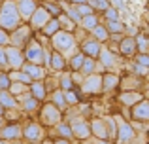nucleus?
I'll use <instances>...</instances> for the list:
<instances>
[{
  "label": "nucleus",
  "instance_id": "nucleus-19",
  "mask_svg": "<svg viewBox=\"0 0 149 144\" xmlns=\"http://www.w3.org/2000/svg\"><path fill=\"white\" fill-rule=\"evenodd\" d=\"M29 93H30L32 99H36L38 103H40V100H44L45 97H47V87L44 85V81H32Z\"/></svg>",
  "mask_w": 149,
  "mask_h": 144
},
{
  "label": "nucleus",
  "instance_id": "nucleus-18",
  "mask_svg": "<svg viewBox=\"0 0 149 144\" xmlns=\"http://www.w3.org/2000/svg\"><path fill=\"white\" fill-rule=\"evenodd\" d=\"M142 99H146V97H143L140 91H125V93H121V95H119V103L125 104L127 108L134 106V104L140 103Z\"/></svg>",
  "mask_w": 149,
  "mask_h": 144
},
{
  "label": "nucleus",
  "instance_id": "nucleus-48",
  "mask_svg": "<svg viewBox=\"0 0 149 144\" xmlns=\"http://www.w3.org/2000/svg\"><path fill=\"white\" fill-rule=\"evenodd\" d=\"M134 72L140 74V76H146V74H147V68H146V67H140V65L134 63Z\"/></svg>",
  "mask_w": 149,
  "mask_h": 144
},
{
  "label": "nucleus",
  "instance_id": "nucleus-54",
  "mask_svg": "<svg viewBox=\"0 0 149 144\" xmlns=\"http://www.w3.org/2000/svg\"><path fill=\"white\" fill-rule=\"evenodd\" d=\"M70 2H74V4H77V6H79V4H85V0H70Z\"/></svg>",
  "mask_w": 149,
  "mask_h": 144
},
{
  "label": "nucleus",
  "instance_id": "nucleus-46",
  "mask_svg": "<svg viewBox=\"0 0 149 144\" xmlns=\"http://www.w3.org/2000/svg\"><path fill=\"white\" fill-rule=\"evenodd\" d=\"M106 19H108V21H117V11L113 10V8H108V10H106Z\"/></svg>",
  "mask_w": 149,
  "mask_h": 144
},
{
  "label": "nucleus",
  "instance_id": "nucleus-12",
  "mask_svg": "<svg viewBox=\"0 0 149 144\" xmlns=\"http://www.w3.org/2000/svg\"><path fill=\"white\" fill-rule=\"evenodd\" d=\"M130 108H132L130 110L132 119H136V122H140V123H146L149 119V103L146 99H142L140 103H136L134 106H130Z\"/></svg>",
  "mask_w": 149,
  "mask_h": 144
},
{
  "label": "nucleus",
  "instance_id": "nucleus-7",
  "mask_svg": "<svg viewBox=\"0 0 149 144\" xmlns=\"http://www.w3.org/2000/svg\"><path fill=\"white\" fill-rule=\"evenodd\" d=\"M23 59H26V63H30V65H38V67H42V63H44V48H42L38 42L30 40L29 44L25 46Z\"/></svg>",
  "mask_w": 149,
  "mask_h": 144
},
{
  "label": "nucleus",
  "instance_id": "nucleus-1",
  "mask_svg": "<svg viewBox=\"0 0 149 144\" xmlns=\"http://www.w3.org/2000/svg\"><path fill=\"white\" fill-rule=\"evenodd\" d=\"M19 17L17 8H15L13 0H4L2 6H0V29L6 32V30H15L19 27Z\"/></svg>",
  "mask_w": 149,
  "mask_h": 144
},
{
  "label": "nucleus",
  "instance_id": "nucleus-2",
  "mask_svg": "<svg viewBox=\"0 0 149 144\" xmlns=\"http://www.w3.org/2000/svg\"><path fill=\"white\" fill-rule=\"evenodd\" d=\"M51 44H53L55 51L61 53L62 57L64 55H74V49H76V38L72 36L66 30H58L51 36Z\"/></svg>",
  "mask_w": 149,
  "mask_h": 144
},
{
  "label": "nucleus",
  "instance_id": "nucleus-37",
  "mask_svg": "<svg viewBox=\"0 0 149 144\" xmlns=\"http://www.w3.org/2000/svg\"><path fill=\"white\" fill-rule=\"evenodd\" d=\"M104 123H106V129H108L109 140H111V138H115V119L108 116V118H104Z\"/></svg>",
  "mask_w": 149,
  "mask_h": 144
},
{
  "label": "nucleus",
  "instance_id": "nucleus-32",
  "mask_svg": "<svg viewBox=\"0 0 149 144\" xmlns=\"http://www.w3.org/2000/svg\"><path fill=\"white\" fill-rule=\"evenodd\" d=\"M79 70L83 72L85 76H89V74H95V70H96V61H95V59H89V57H85V59H83V65H81Z\"/></svg>",
  "mask_w": 149,
  "mask_h": 144
},
{
  "label": "nucleus",
  "instance_id": "nucleus-3",
  "mask_svg": "<svg viewBox=\"0 0 149 144\" xmlns=\"http://www.w3.org/2000/svg\"><path fill=\"white\" fill-rule=\"evenodd\" d=\"M21 138H25L29 144H42L45 140V131L40 123L29 122L21 125Z\"/></svg>",
  "mask_w": 149,
  "mask_h": 144
},
{
  "label": "nucleus",
  "instance_id": "nucleus-21",
  "mask_svg": "<svg viewBox=\"0 0 149 144\" xmlns=\"http://www.w3.org/2000/svg\"><path fill=\"white\" fill-rule=\"evenodd\" d=\"M119 51L123 55H134L136 53V42H134V36H127L119 42Z\"/></svg>",
  "mask_w": 149,
  "mask_h": 144
},
{
  "label": "nucleus",
  "instance_id": "nucleus-17",
  "mask_svg": "<svg viewBox=\"0 0 149 144\" xmlns=\"http://www.w3.org/2000/svg\"><path fill=\"white\" fill-rule=\"evenodd\" d=\"M100 42H96L95 38H91V40H85L83 44H81V53L83 55H89V59H95V57H98L100 53Z\"/></svg>",
  "mask_w": 149,
  "mask_h": 144
},
{
  "label": "nucleus",
  "instance_id": "nucleus-49",
  "mask_svg": "<svg viewBox=\"0 0 149 144\" xmlns=\"http://www.w3.org/2000/svg\"><path fill=\"white\" fill-rule=\"evenodd\" d=\"M10 42V36H8L6 32H4L2 29H0V46H4V44H8Z\"/></svg>",
  "mask_w": 149,
  "mask_h": 144
},
{
  "label": "nucleus",
  "instance_id": "nucleus-14",
  "mask_svg": "<svg viewBox=\"0 0 149 144\" xmlns=\"http://www.w3.org/2000/svg\"><path fill=\"white\" fill-rule=\"evenodd\" d=\"M89 131L91 135L96 138V140H109L108 137V129H106V123L102 118H95L91 123H89Z\"/></svg>",
  "mask_w": 149,
  "mask_h": 144
},
{
  "label": "nucleus",
  "instance_id": "nucleus-45",
  "mask_svg": "<svg viewBox=\"0 0 149 144\" xmlns=\"http://www.w3.org/2000/svg\"><path fill=\"white\" fill-rule=\"evenodd\" d=\"M44 10L47 11L49 15H51V13H53V15H58V13H61V10H58V6H53V4H44Z\"/></svg>",
  "mask_w": 149,
  "mask_h": 144
},
{
  "label": "nucleus",
  "instance_id": "nucleus-13",
  "mask_svg": "<svg viewBox=\"0 0 149 144\" xmlns=\"http://www.w3.org/2000/svg\"><path fill=\"white\" fill-rule=\"evenodd\" d=\"M13 2H15V8H17V13L21 19H30L38 8L36 0H13Z\"/></svg>",
  "mask_w": 149,
  "mask_h": 144
},
{
  "label": "nucleus",
  "instance_id": "nucleus-38",
  "mask_svg": "<svg viewBox=\"0 0 149 144\" xmlns=\"http://www.w3.org/2000/svg\"><path fill=\"white\" fill-rule=\"evenodd\" d=\"M61 91H68V89H72L74 87V78L70 76V74H62V78H61Z\"/></svg>",
  "mask_w": 149,
  "mask_h": 144
},
{
  "label": "nucleus",
  "instance_id": "nucleus-27",
  "mask_svg": "<svg viewBox=\"0 0 149 144\" xmlns=\"http://www.w3.org/2000/svg\"><path fill=\"white\" fill-rule=\"evenodd\" d=\"M61 30V25H58V21H57V17H51L47 23H45L44 27H42V32L45 34V36H53L55 32H58Z\"/></svg>",
  "mask_w": 149,
  "mask_h": 144
},
{
  "label": "nucleus",
  "instance_id": "nucleus-5",
  "mask_svg": "<svg viewBox=\"0 0 149 144\" xmlns=\"http://www.w3.org/2000/svg\"><path fill=\"white\" fill-rule=\"evenodd\" d=\"M70 131H72V137L79 138V140H89V137H91V131H89V122L83 118V116H74L72 119H70L68 123Z\"/></svg>",
  "mask_w": 149,
  "mask_h": 144
},
{
  "label": "nucleus",
  "instance_id": "nucleus-47",
  "mask_svg": "<svg viewBox=\"0 0 149 144\" xmlns=\"http://www.w3.org/2000/svg\"><path fill=\"white\" fill-rule=\"evenodd\" d=\"M0 67H2V68L8 67V63H6V51H4L2 46H0Z\"/></svg>",
  "mask_w": 149,
  "mask_h": 144
},
{
  "label": "nucleus",
  "instance_id": "nucleus-58",
  "mask_svg": "<svg viewBox=\"0 0 149 144\" xmlns=\"http://www.w3.org/2000/svg\"><path fill=\"white\" fill-rule=\"evenodd\" d=\"M0 144H8V142H6V140H0Z\"/></svg>",
  "mask_w": 149,
  "mask_h": 144
},
{
  "label": "nucleus",
  "instance_id": "nucleus-24",
  "mask_svg": "<svg viewBox=\"0 0 149 144\" xmlns=\"http://www.w3.org/2000/svg\"><path fill=\"white\" fill-rule=\"evenodd\" d=\"M0 104H2L4 110H11V108H17V100L13 95H10L8 91H0Z\"/></svg>",
  "mask_w": 149,
  "mask_h": 144
},
{
  "label": "nucleus",
  "instance_id": "nucleus-9",
  "mask_svg": "<svg viewBox=\"0 0 149 144\" xmlns=\"http://www.w3.org/2000/svg\"><path fill=\"white\" fill-rule=\"evenodd\" d=\"M4 51H6V63L8 67L11 68V70H19V68L23 67V63H25V59H23V51L17 48H4Z\"/></svg>",
  "mask_w": 149,
  "mask_h": 144
},
{
  "label": "nucleus",
  "instance_id": "nucleus-10",
  "mask_svg": "<svg viewBox=\"0 0 149 144\" xmlns=\"http://www.w3.org/2000/svg\"><path fill=\"white\" fill-rule=\"evenodd\" d=\"M30 32H32L30 27H17L15 32H13V36H11V44H13V48H17V49L25 48V46L30 42Z\"/></svg>",
  "mask_w": 149,
  "mask_h": 144
},
{
  "label": "nucleus",
  "instance_id": "nucleus-16",
  "mask_svg": "<svg viewBox=\"0 0 149 144\" xmlns=\"http://www.w3.org/2000/svg\"><path fill=\"white\" fill-rule=\"evenodd\" d=\"M49 19H51V15L44 8H36V11H34L32 17H30V25H32V29H42Z\"/></svg>",
  "mask_w": 149,
  "mask_h": 144
},
{
  "label": "nucleus",
  "instance_id": "nucleus-31",
  "mask_svg": "<svg viewBox=\"0 0 149 144\" xmlns=\"http://www.w3.org/2000/svg\"><path fill=\"white\" fill-rule=\"evenodd\" d=\"M79 25L83 27L85 30H93L96 25H98V17H96L95 13H91V15H85V17H81Z\"/></svg>",
  "mask_w": 149,
  "mask_h": 144
},
{
  "label": "nucleus",
  "instance_id": "nucleus-30",
  "mask_svg": "<svg viewBox=\"0 0 149 144\" xmlns=\"http://www.w3.org/2000/svg\"><path fill=\"white\" fill-rule=\"evenodd\" d=\"M55 131H57V137L58 138H64V140H70L72 138V131H70V127H68V123H57L55 125Z\"/></svg>",
  "mask_w": 149,
  "mask_h": 144
},
{
  "label": "nucleus",
  "instance_id": "nucleus-57",
  "mask_svg": "<svg viewBox=\"0 0 149 144\" xmlns=\"http://www.w3.org/2000/svg\"><path fill=\"white\" fill-rule=\"evenodd\" d=\"M8 144H19V140H13V142H8Z\"/></svg>",
  "mask_w": 149,
  "mask_h": 144
},
{
  "label": "nucleus",
  "instance_id": "nucleus-11",
  "mask_svg": "<svg viewBox=\"0 0 149 144\" xmlns=\"http://www.w3.org/2000/svg\"><path fill=\"white\" fill-rule=\"evenodd\" d=\"M0 140L6 142H13V140H21V125L19 123H8L0 129Z\"/></svg>",
  "mask_w": 149,
  "mask_h": 144
},
{
  "label": "nucleus",
  "instance_id": "nucleus-26",
  "mask_svg": "<svg viewBox=\"0 0 149 144\" xmlns=\"http://www.w3.org/2000/svg\"><path fill=\"white\" fill-rule=\"evenodd\" d=\"M8 78H10V81H17V84H25V85L32 84V80H30L23 70H11L10 74H8Z\"/></svg>",
  "mask_w": 149,
  "mask_h": 144
},
{
  "label": "nucleus",
  "instance_id": "nucleus-34",
  "mask_svg": "<svg viewBox=\"0 0 149 144\" xmlns=\"http://www.w3.org/2000/svg\"><path fill=\"white\" fill-rule=\"evenodd\" d=\"M83 59H85L83 53H74V55H72V59H70V67H72L74 72H77V70L81 68V65H83Z\"/></svg>",
  "mask_w": 149,
  "mask_h": 144
},
{
  "label": "nucleus",
  "instance_id": "nucleus-44",
  "mask_svg": "<svg viewBox=\"0 0 149 144\" xmlns=\"http://www.w3.org/2000/svg\"><path fill=\"white\" fill-rule=\"evenodd\" d=\"M76 10H77V13H79L81 17H85V15H91V13H93V8L87 6V4H79Z\"/></svg>",
  "mask_w": 149,
  "mask_h": 144
},
{
  "label": "nucleus",
  "instance_id": "nucleus-50",
  "mask_svg": "<svg viewBox=\"0 0 149 144\" xmlns=\"http://www.w3.org/2000/svg\"><path fill=\"white\" fill-rule=\"evenodd\" d=\"M127 144H146V140H143V137H138V135H136V137L132 138V140H128Z\"/></svg>",
  "mask_w": 149,
  "mask_h": 144
},
{
  "label": "nucleus",
  "instance_id": "nucleus-41",
  "mask_svg": "<svg viewBox=\"0 0 149 144\" xmlns=\"http://www.w3.org/2000/svg\"><path fill=\"white\" fill-rule=\"evenodd\" d=\"M10 87V78L6 72H0V91H8Z\"/></svg>",
  "mask_w": 149,
  "mask_h": 144
},
{
  "label": "nucleus",
  "instance_id": "nucleus-42",
  "mask_svg": "<svg viewBox=\"0 0 149 144\" xmlns=\"http://www.w3.org/2000/svg\"><path fill=\"white\" fill-rule=\"evenodd\" d=\"M136 65H140V67H149V55L147 53H140V55H136Z\"/></svg>",
  "mask_w": 149,
  "mask_h": 144
},
{
  "label": "nucleus",
  "instance_id": "nucleus-36",
  "mask_svg": "<svg viewBox=\"0 0 149 144\" xmlns=\"http://www.w3.org/2000/svg\"><path fill=\"white\" fill-rule=\"evenodd\" d=\"M62 95H64V100H66V104H77L79 103V97L76 95V91L74 89H68V91H62Z\"/></svg>",
  "mask_w": 149,
  "mask_h": 144
},
{
  "label": "nucleus",
  "instance_id": "nucleus-25",
  "mask_svg": "<svg viewBox=\"0 0 149 144\" xmlns=\"http://www.w3.org/2000/svg\"><path fill=\"white\" fill-rule=\"evenodd\" d=\"M51 104H53V106H57L61 112L68 108V104H66L64 95H62V91H61V89H55V91H53V95H51Z\"/></svg>",
  "mask_w": 149,
  "mask_h": 144
},
{
  "label": "nucleus",
  "instance_id": "nucleus-39",
  "mask_svg": "<svg viewBox=\"0 0 149 144\" xmlns=\"http://www.w3.org/2000/svg\"><path fill=\"white\" fill-rule=\"evenodd\" d=\"M66 11H68V15H66V17H68L70 19V21H72L74 23V25H76V23H79L81 21V15L79 13H77V10H76V8H72V6H68V4H66Z\"/></svg>",
  "mask_w": 149,
  "mask_h": 144
},
{
  "label": "nucleus",
  "instance_id": "nucleus-43",
  "mask_svg": "<svg viewBox=\"0 0 149 144\" xmlns=\"http://www.w3.org/2000/svg\"><path fill=\"white\" fill-rule=\"evenodd\" d=\"M57 21H58V25H64L66 29H68V30H66V32H70V29H72V27H74V23L70 21V19L66 17V15H57Z\"/></svg>",
  "mask_w": 149,
  "mask_h": 144
},
{
  "label": "nucleus",
  "instance_id": "nucleus-6",
  "mask_svg": "<svg viewBox=\"0 0 149 144\" xmlns=\"http://www.w3.org/2000/svg\"><path fill=\"white\" fill-rule=\"evenodd\" d=\"M40 122L45 127H55L57 123L62 122V112L57 106H53L51 103H45L44 108L40 110Z\"/></svg>",
  "mask_w": 149,
  "mask_h": 144
},
{
  "label": "nucleus",
  "instance_id": "nucleus-28",
  "mask_svg": "<svg viewBox=\"0 0 149 144\" xmlns=\"http://www.w3.org/2000/svg\"><path fill=\"white\" fill-rule=\"evenodd\" d=\"M49 67L53 68V70H64V67H66V61H64V57L61 55V53H57L55 51L53 55H51V59H49Z\"/></svg>",
  "mask_w": 149,
  "mask_h": 144
},
{
  "label": "nucleus",
  "instance_id": "nucleus-51",
  "mask_svg": "<svg viewBox=\"0 0 149 144\" xmlns=\"http://www.w3.org/2000/svg\"><path fill=\"white\" fill-rule=\"evenodd\" d=\"M127 85H130V87H138L140 80H136V78H134V81H132V80H125V87H127Z\"/></svg>",
  "mask_w": 149,
  "mask_h": 144
},
{
  "label": "nucleus",
  "instance_id": "nucleus-29",
  "mask_svg": "<svg viewBox=\"0 0 149 144\" xmlns=\"http://www.w3.org/2000/svg\"><path fill=\"white\" fill-rule=\"evenodd\" d=\"M8 93H10V95H17V97H21V95H25V93H29V85H25V84H17V81H10Z\"/></svg>",
  "mask_w": 149,
  "mask_h": 144
},
{
  "label": "nucleus",
  "instance_id": "nucleus-35",
  "mask_svg": "<svg viewBox=\"0 0 149 144\" xmlns=\"http://www.w3.org/2000/svg\"><path fill=\"white\" fill-rule=\"evenodd\" d=\"M106 30L117 34V32H123L125 27H123V23H119V21H108V23H106Z\"/></svg>",
  "mask_w": 149,
  "mask_h": 144
},
{
  "label": "nucleus",
  "instance_id": "nucleus-40",
  "mask_svg": "<svg viewBox=\"0 0 149 144\" xmlns=\"http://www.w3.org/2000/svg\"><path fill=\"white\" fill-rule=\"evenodd\" d=\"M91 8H96V10H102L106 11L109 8V0H91V4H89Z\"/></svg>",
  "mask_w": 149,
  "mask_h": 144
},
{
  "label": "nucleus",
  "instance_id": "nucleus-52",
  "mask_svg": "<svg viewBox=\"0 0 149 144\" xmlns=\"http://www.w3.org/2000/svg\"><path fill=\"white\" fill-rule=\"evenodd\" d=\"M53 144H70V140H64V138H57Z\"/></svg>",
  "mask_w": 149,
  "mask_h": 144
},
{
  "label": "nucleus",
  "instance_id": "nucleus-15",
  "mask_svg": "<svg viewBox=\"0 0 149 144\" xmlns=\"http://www.w3.org/2000/svg\"><path fill=\"white\" fill-rule=\"evenodd\" d=\"M19 70H23L32 81H42V80H45V78H47V76H45V70L42 67H38V65L23 63V67L19 68Z\"/></svg>",
  "mask_w": 149,
  "mask_h": 144
},
{
  "label": "nucleus",
  "instance_id": "nucleus-22",
  "mask_svg": "<svg viewBox=\"0 0 149 144\" xmlns=\"http://www.w3.org/2000/svg\"><path fill=\"white\" fill-rule=\"evenodd\" d=\"M117 85H119V76H115V74H106V76H102V91L104 93H111Z\"/></svg>",
  "mask_w": 149,
  "mask_h": 144
},
{
  "label": "nucleus",
  "instance_id": "nucleus-20",
  "mask_svg": "<svg viewBox=\"0 0 149 144\" xmlns=\"http://www.w3.org/2000/svg\"><path fill=\"white\" fill-rule=\"evenodd\" d=\"M17 104H21V108L25 112H36L38 110V100L32 99V97H30V93H25V95L19 97V103Z\"/></svg>",
  "mask_w": 149,
  "mask_h": 144
},
{
  "label": "nucleus",
  "instance_id": "nucleus-4",
  "mask_svg": "<svg viewBox=\"0 0 149 144\" xmlns=\"http://www.w3.org/2000/svg\"><path fill=\"white\" fill-rule=\"evenodd\" d=\"M113 119H115V138H113V140L117 144H127L128 140H132V138L136 137L134 125H130L128 122H125L119 116H113Z\"/></svg>",
  "mask_w": 149,
  "mask_h": 144
},
{
  "label": "nucleus",
  "instance_id": "nucleus-33",
  "mask_svg": "<svg viewBox=\"0 0 149 144\" xmlns=\"http://www.w3.org/2000/svg\"><path fill=\"white\" fill-rule=\"evenodd\" d=\"M93 38H95L96 42H104V40H108V38H109V32L106 30V27L96 25L95 29H93Z\"/></svg>",
  "mask_w": 149,
  "mask_h": 144
},
{
  "label": "nucleus",
  "instance_id": "nucleus-56",
  "mask_svg": "<svg viewBox=\"0 0 149 144\" xmlns=\"http://www.w3.org/2000/svg\"><path fill=\"white\" fill-rule=\"evenodd\" d=\"M4 127V118H0V129Z\"/></svg>",
  "mask_w": 149,
  "mask_h": 144
},
{
  "label": "nucleus",
  "instance_id": "nucleus-8",
  "mask_svg": "<svg viewBox=\"0 0 149 144\" xmlns=\"http://www.w3.org/2000/svg\"><path fill=\"white\" fill-rule=\"evenodd\" d=\"M81 91L85 95H100L102 93V76L100 74H89L81 81Z\"/></svg>",
  "mask_w": 149,
  "mask_h": 144
},
{
  "label": "nucleus",
  "instance_id": "nucleus-53",
  "mask_svg": "<svg viewBox=\"0 0 149 144\" xmlns=\"http://www.w3.org/2000/svg\"><path fill=\"white\" fill-rule=\"evenodd\" d=\"M4 116H6V110H4L2 104H0V118H4Z\"/></svg>",
  "mask_w": 149,
  "mask_h": 144
},
{
  "label": "nucleus",
  "instance_id": "nucleus-55",
  "mask_svg": "<svg viewBox=\"0 0 149 144\" xmlns=\"http://www.w3.org/2000/svg\"><path fill=\"white\" fill-rule=\"evenodd\" d=\"M81 144H95L93 140H81Z\"/></svg>",
  "mask_w": 149,
  "mask_h": 144
},
{
  "label": "nucleus",
  "instance_id": "nucleus-23",
  "mask_svg": "<svg viewBox=\"0 0 149 144\" xmlns=\"http://www.w3.org/2000/svg\"><path fill=\"white\" fill-rule=\"evenodd\" d=\"M98 57H100V61H102V67L104 68H111L113 65L117 63V57L113 55L111 51H109L108 48H104V49H100V53H98Z\"/></svg>",
  "mask_w": 149,
  "mask_h": 144
}]
</instances>
